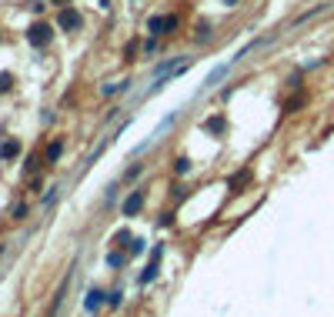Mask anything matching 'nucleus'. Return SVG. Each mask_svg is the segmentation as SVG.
<instances>
[{
  "label": "nucleus",
  "instance_id": "1",
  "mask_svg": "<svg viewBox=\"0 0 334 317\" xmlns=\"http://www.w3.org/2000/svg\"><path fill=\"white\" fill-rule=\"evenodd\" d=\"M27 40H30L34 47H47L50 40H54V30H50V24L37 20V24H30V27H27Z\"/></svg>",
  "mask_w": 334,
  "mask_h": 317
},
{
  "label": "nucleus",
  "instance_id": "2",
  "mask_svg": "<svg viewBox=\"0 0 334 317\" xmlns=\"http://www.w3.org/2000/svg\"><path fill=\"white\" fill-rule=\"evenodd\" d=\"M147 30H151V33H171V30H177V17L174 14L151 17V20H147Z\"/></svg>",
  "mask_w": 334,
  "mask_h": 317
},
{
  "label": "nucleus",
  "instance_id": "3",
  "mask_svg": "<svg viewBox=\"0 0 334 317\" xmlns=\"http://www.w3.org/2000/svg\"><path fill=\"white\" fill-rule=\"evenodd\" d=\"M57 24L64 27V30H80V27H84V17H80L74 7H64V10H60V17H57Z\"/></svg>",
  "mask_w": 334,
  "mask_h": 317
},
{
  "label": "nucleus",
  "instance_id": "4",
  "mask_svg": "<svg viewBox=\"0 0 334 317\" xmlns=\"http://www.w3.org/2000/svg\"><path fill=\"white\" fill-rule=\"evenodd\" d=\"M141 207H144V190H130V197L124 200V207H120V210H124V217H134Z\"/></svg>",
  "mask_w": 334,
  "mask_h": 317
},
{
  "label": "nucleus",
  "instance_id": "5",
  "mask_svg": "<svg viewBox=\"0 0 334 317\" xmlns=\"http://www.w3.org/2000/svg\"><path fill=\"white\" fill-rule=\"evenodd\" d=\"M157 261H160V247H154V261L147 264V270L141 274V284H151V280L157 277Z\"/></svg>",
  "mask_w": 334,
  "mask_h": 317
},
{
  "label": "nucleus",
  "instance_id": "6",
  "mask_svg": "<svg viewBox=\"0 0 334 317\" xmlns=\"http://www.w3.org/2000/svg\"><path fill=\"white\" fill-rule=\"evenodd\" d=\"M60 154H64V140H50L44 157H47V164H57V160H60Z\"/></svg>",
  "mask_w": 334,
  "mask_h": 317
},
{
  "label": "nucleus",
  "instance_id": "7",
  "mask_svg": "<svg viewBox=\"0 0 334 317\" xmlns=\"http://www.w3.org/2000/svg\"><path fill=\"white\" fill-rule=\"evenodd\" d=\"M17 154H20V144L17 140H7L4 147H0V160H14Z\"/></svg>",
  "mask_w": 334,
  "mask_h": 317
},
{
  "label": "nucleus",
  "instance_id": "8",
  "mask_svg": "<svg viewBox=\"0 0 334 317\" xmlns=\"http://www.w3.org/2000/svg\"><path fill=\"white\" fill-rule=\"evenodd\" d=\"M224 127H227V124H224V117H221V114H217V117H211V120H207V124H204V130H207V134H224Z\"/></svg>",
  "mask_w": 334,
  "mask_h": 317
},
{
  "label": "nucleus",
  "instance_id": "9",
  "mask_svg": "<svg viewBox=\"0 0 334 317\" xmlns=\"http://www.w3.org/2000/svg\"><path fill=\"white\" fill-rule=\"evenodd\" d=\"M101 297H104V294H101V291H97V287H94V291H90V294H87V301H84V307H87V310H94V307H101Z\"/></svg>",
  "mask_w": 334,
  "mask_h": 317
},
{
  "label": "nucleus",
  "instance_id": "10",
  "mask_svg": "<svg viewBox=\"0 0 334 317\" xmlns=\"http://www.w3.org/2000/svg\"><path fill=\"white\" fill-rule=\"evenodd\" d=\"M10 87H14V74H10V71H0V94H7Z\"/></svg>",
  "mask_w": 334,
  "mask_h": 317
},
{
  "label": "nucleus",
  "instance_id": "11",
  "mask_svg": "<svg viewBox=\"0 0 334 317\" xmlns=\"http://www.w3.org/2000/svg\"><path fill=\"white\" fill-rule=\"evenodd\" d=\"M174 170H177V174H187V170H191V160H187V157H177L174 160Z\"/></svg>",
  "mask_w": 334,
  "mask_h": 317
},
{
  "label": "nucleus",
  "instance_id": "12",
  "mask_svg": "<svg viewBox=\"0 0 334 317\" xmlns=\"http://www.w3.org/2000/svg\"><path fill=\"white\" fill-rule=\"evenodd\" d=\"M247 177H251V174H247V170H241V174H234V177H231V187H241V184H244Z\"/></svg>",
  "mask_w": 334,
  "mask_h": 317
},
{
  "label": "nucleus",
  "instance_id": "13",
  "mask_svg": "<svg viewBox=\"0 0 334 317\" xmlns=\"http://www.w3.org/2000/svg\"><path fill=\"white\" fill-rule=\"evenodd\" d=\"M301 103H304V97H291V100L284 103V111H297V107H301Z\"/></svg>",
  "mask_w": 334,
  "mask_h": 317
},
{
  "label": "nucleus",
  "instance_id": "14",
  "mask_svg": "<svg viewBox=\"0 0 334 317\" xmlns=\"http://www.w3.org/2000/svg\"><path fill=\"white\" fill-rule=\"evenodd\" d=\"M107 264H111V267H120V264H124V257H120V254H117V251H114V254H111V257H107Z\"/></svg>",
  "mask_w": 334,
  "mask_h": 317
},
{
  "label": "nucleus",
  "instance_id": "15",
  "mask_svg": "<svg viewBox=\"0 0 334 317\" xmlns=\"http://www.w3.org/2000/svg\"><path fill=\"white\" fill-rule=\"evenodd\" d=\"M120 297H124V294H120V291H114L111 297H107V304H111V307H117V304H120Z\"/></svg>",
  "mask_w": 334,
  "mask_h": 317
},
{
  "label": "nucleus",
  "instance_id": "16",
  "mask_svg": "<svg viewBox=\"0 0 334 317\" xmlns=\"http://www.w3.org/2000/svg\"><path fill=\"white\" fill-rule=\"evenodd\" d=\"M24 214H27V204H17V207H14V217H17V221H20V217H24Z\"/></svg>",
  "mask_w": 334,
  "mask_h": 317
},
{
  "label": "nucleus",
  "instance_id": "17",
  "mask_svg": "<svg viewBox=\"0 0 334 317\" xmlns=\"http://www.w3.org/2000/svg\"><path fill=\"white\" fill-rule=\"evenodd\" d=\"M54 4H67V0H54Z\"/></svg>",
  "mask_w": 334,
  "mask_h": 317
}]
</instances>
